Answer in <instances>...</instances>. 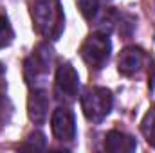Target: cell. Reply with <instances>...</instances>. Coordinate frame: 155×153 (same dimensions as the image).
Wrapping results in <instances>:
<instances>
[{
    "label": "cell",
    "instance_id": "obj_8",
    "mask_svg": "<svg viewBox=\"0 0 155 153\" xmlns=\"http://www.w3.org/2000/svg\"><path fill=\"white\" fill-rule=\"evenodd\" d=\"M143 58H144V52L139 49V47H126L121 50L119 58H117V70L121 76H134L141 65H143Z\"/></svg>",
    "mask_w": 155,
    "mask_h": 153
},
{
    "label": "cell",
    "instance_id": "obj_1",
    "mask_svg": "<svg viewBox=\"0 0 155 153\" xmlns=\"http://www.w3.org/2000/svg\"><path fill=\"white\" fill-rule=\"evenodd\" d=\"M33 27L45 40H58L65 29V15L60 0H31Z\"/></svg>",
    "mask_w": 155,
    "mask_h": 153
},
{
    "label": "cell",
    "instance_id": "obj_7",
    "mask_svg": "<svg viewBox=\"0 0 155 153\" xmlns=\"http://www.w3.org/2000/svg\"><path fill=\"white\" fill-rule=\"evenodd\" d=\"M49 112V96L43 88H31L27 99V115L35 124H43Z\"/></svg>",
    "mask_w": 155,
    "mask_h": 153
},
{
    "label": "cell",
    "instance_id": "obj_5",
    "mask_svg": "<svg viewBox=\"0 0 155 153\" xmlns=\"http://www.w3.org/2000/svg\"><path fill=\"white\" fill-rule=\"evenodd\" d=\"M78 92H79V76H78L76 69L69 61H65L56 70L54 96L63 105H71L78 99Z\"/></svg>",
    "mask_w": 155,
    "mask_h": 153
},
{
    "label": "cell",
    "instance_id": "obj_4",
    "mask_svg": "<svg viewBox=\"0 0 155 153\" xmlns=\"http://www.w3.org/2000/svg\"><path fill=\"white\" fill-rule=\"evenodd\" d=\"M114 96L105 86H88L81 94V110L87 121L99 124L103 119L112 112Z\"/></svg>",
    "mask_w": 155,
    "mask_h": 153
},
{
    "label": "cell",
    "instance_id": "obj_2",
    "mask_svg": "<svg viewBox=\"0 0 155 153\" xmlns=\"http://www.w3.org/2000/svg\"><path fill=\"white\" fill-rule=\"evenodd\" d=\"M52 47L47 41L38 43L33 52L25 58L24 61V79L31 88H41L45 79L51 72V65H52Z\"/></svg>",
    "mask_w": 155,
    "mask_h": 153
},
{
    "label": "cell",
    "instance_id": "obj_12",
    "mask_svg": "<svg viewBox=\"0 0 155 153\" xmlns=\"http://www.w3.org/2000/svg\"><path fill=\"white\" fill-rule=\"evenodd\" d=\"M13 40H15V31L9 24V18H7V15L0 13V49L9 47L13 43Z\"/></svg>",
    "mask_w": 155,
    "mask_h": 153
},
{
    "label": "cell",
    "instance_id": "obj_10",
    "mask_svg": "<svg viewBox=\"0 0 155 153\" xmlns=\"http://www.w3.org/2000/svg\"><path fill=\"white\" fill-rule=\"evenodd\" d=\"M13 112H15V106H13L9 96H7V83H5L4 74L0 70V126L9 124Z\"/></svg>",
    "mask_w": 155,
    "mask_h": 153
},
{
    "label": "cell",
    "instance_id": "obj_6",
    "mask_svg": "<svg viewBox=\"0 0 155 153\" xmlns=\"http://www.w3.org/2000/svg\"><path fill=\"white\" fill-rule=\"evenodd\" d=\"M52 135L60 142H71L76 139V117L74 112L67 106H60L52 112L51 117Z\"/></svg>",
    "mask_w": 155,
    "mask_h": 153
},
{
    "label": "cell",
    "instance_id": "obj_14",
    "mask_svg": "<svg viewBox=\"0 0 155 153\" xmlns=\"http://www.w3.org/2000/svg\"><path fill=\"white\" fill-rule=\"evenodd\" d=\"M76 4L87 20H92L99 11V0H76Z\"/></svg>",
    "mask_w": 155,
    "mask_h": 153
},
{
    "label": "cell",
    "instance_id": "obj_9",
    "mask_svg": "<svg viewBox=\"0 0 155 153\" xmlns=\"http://www.w3.org/2000/svg\"><path fill=\"white\" fill-rule=\"evenodd\" d=\"M105 150L110 153H132L137 150V141L119 130H110L105 137Z\"/></svg>",
    "mask_w": 155,
    "mask_h": 153
},
{
    "label": "cell",
    "instance_id": "obj_11",
    "mask_svg": "<svg viewBox=\"0 0 155 153\" xmlns=\"http://www.w3.org/2000/svg\"><path fill=\"white\" fill-rule=\"evenodd\" d=\"M141 133L144 135L146 142L152 148H155V108L144 115V119L141 122Z\"/></svg>",
    "mask_w": 155,
    "mask_h": 153
},
{
    "label": "cell",
    "instance_id": "obj_13",
    "mask_svg": "<svg viewBox=\"0 0 155 153\" xmlns=\"http://www.w3.org/2000/svg\"><path fill=\"white\" fill-rule=\"evenodd\" d=\"M45 146H47L45 135L41 132H33L27 135V139L24 141V144L20 148L22 150H45Z\"/></svg>",
    "mask_w": 155,
    "mask_h": 153
},
{
    "label": "cell",
    "instance_id": "obj_3",
    "mask_svg": "<svg viewBox=\"0 0 155 153\" xmlns=\"http://www.w3.org/2000/svg\"><path fill=\"white\" fill-rule=\"evenodd\" d=\"M110 52H112V41L108 38V33L105 31H96L88 34L79 47L81 60L94 72L103 70L107 67L110 60Z\"/></svg>",
    "mask_w": 155,
    "mask_h": 153
}]
</instances>
